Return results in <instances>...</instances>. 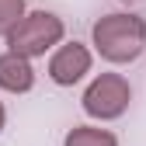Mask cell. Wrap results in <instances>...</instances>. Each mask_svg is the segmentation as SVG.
Listing matches in <instances>:
<instances>
[{
	"label": "cell",
	"mask_w": 146,
	"mask_h": 146,
	"mask_svg": "<svg viewBox=\"0 0 146 146\" xmlns=\"http://www.w3.org/2000/svg\"><path fill=\"white\" fill-rule=\"evenodd\" d=\"M25 17V0H0V35H7Z\"/></svg>",
	"instance_id": "obj_7"
},
{
	"label": "cell",
	"mask_w": 146,
	"mask_h": 146,
	"mask_svg": "<svg viewBox=\"0 0 146 146\" xmlns=\"http://www.w3.org/2000/svg\"><path fill=\"white\" fill-rule=\"evenodd\" d=\"M4 122H7V111H4V104H0V132H4Z\"/></svg>",
	"instance_id": "obj_8"
},
{
	"label": "cell",
	"mask_w": 146,
	"mask_h": 146,
	"mask_svg": "<svg viewBox=\"0 0 146 146\" xmlns=\"http://www.w3.org/2000/svg\"><path fill=\"white\" fill-rule=\"evenodd\" d=\"M125 4H136V0H125Z\"/></svg>",
	"instance_id": "obj_9"
},
{
	"label": "cell",
	"mask_w": 146,
	"mask_h": 146,
	"mask_svg": "<svg viewBox=\"0 0 146 146\" xmlns=\"http://www.w3.org/2000/svg\"><path fill=\"white\" fill-rule=\"evenodd\" d=\"M90 38L108 63H132L146 49V21L139 14H104Z\"/></svg>",
	"instance_id": "obj_1"
},
{
	"label": "cell",
	"mask_w": 146,
	"mask_h": 146,
	"mask_svg": "<svg viewBox=\"0 0 146 146\" xmlns=\"http://www.w3.org/2000/svg\"><path fill=\"white\" fill-rule=\"evenodd\" d=\"M59 42H63V21L52 11H31L7 31L11 52H17V56H25V59L45 56V49L59 45Z\"/></svg>",
	"instance_id": "obj_2"
},
{
	"label": "cell",
	"mask_w": 146,
	"mask_h": 146,
	"mask_svg": "<svg viewBox=\"0 0 146 146\" xmlns=\"http://www.w3.org/2000/svg\"><path fill=\"white\" fill-rule=\"evenodd\" d=\"M0 87L11 90V94H25L35 87V70L25 56L17 52H4L0 56Z\"/></svg>",
	"instance_id": "obj_5"
},
{
	"label": "cell",
	"mask_w": 146,
	"mask_h": 146,
	"mask_svg": "<svg viewBox=\"0 0 146 146\" xmlns=\"http://www.w3.org/2000/svg\"><path fill=\"white\" fill-rule=\"evenodd\" d=\"M132 101V87L122 73H101V77L84 90V111L90 118H118Z\"/></svg>",
	"instance_id": "obj_3"
},
{
	"label": "cell",
	"mask_w": 146,
	"mask_h": 146,
	"mask_svg": "<svg viewBox=\"0 0 146 146\" xmlns=\"http://www.w3.org/2000/svg\"><path fill=\"white\" fill-rule=\"evenodd\" d=\"M87 70H90V49L80 45V42L63 45L56 56L49 59V77H52V84H59V87H73Z\"/></svg>",
	"instance_id": "obj_4"
},
{
	"label": "cell",
	"mask_w": 146,
	"mask_h": 146,
	"mask_svg": "<svg viewBox=\"0 0 146 146\" xmlns=\"http://www.w3.org/2000/svg\"><path fill=\"white\" fill-rule=\"evenodd\" d=\"M63 146H118V139L108 132V129H90V125H77L70 129Z\"/></svg>",
	"instance_id": "obj_6"
}]
</instances>
